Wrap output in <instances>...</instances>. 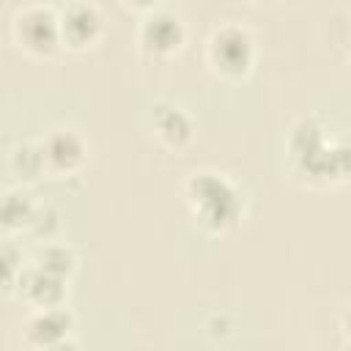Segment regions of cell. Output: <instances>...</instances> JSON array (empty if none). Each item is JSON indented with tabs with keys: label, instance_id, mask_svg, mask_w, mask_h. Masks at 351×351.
Listing matches in <instances>:
<instances>
[{
	"label": "cell",
	"instance_id": "cell-1",
	"mask_svg": "<svg viewBox=\"0 0 351 351\" xmlns=\"http://www.w3.org/2000/svg\"><path fill=\"white\" fill-rule=\"evenodd\" d=\"M288 154L293 167L318 181L351 178V134L326 140V126L315 118H299L288 134Z\"/></svg>",
	"mask_w": 351,
	"mask_h": 351
},
{
	"label": "cell",
	"instance_id": "cell-2",
	"mask_svg": "<svg viewBox=\"0 0 351 351\" xmlns=\"http://www.w3.org/2000/svg\"><path fill=\"white\" fill-rule=\"evenodd\" d=\"M184 200L197 228L211 236H222L236 228L241 219V195L239 189L214 170H197L184 184Z\"/></svg>",
	"mask_w": 351,
	"mask_h": 351
},
{
	"label": "cell",
	"instance_id": "cell-3",
	"mask_svg": "<svg viewBox=\"0 0 351 351\" xmlns=\"http://www.w3.org/2000/svg\"><path fill=\"white\" fill-rule=\"evenodd\" d=\"M206 58L211 69L225 80H241L255 63V41L241 25H219L206 41Z\"/></svg>",
	"mask_w": 351,
	"mask_h": 351
},
{
	"label": "cell",
	"instance_id": "cell-4",
	"mask_svg": "<svg viewBox=\"0 0 351 351\" xmlns=\"http://www.w3.org/2000/svg\"><path fill=\"white\" fill-rule=\"evenodd\" d=\"M14 38L22 52L33 58H49L63 44L60 38V14L47 5H27L14 16Z\"/></svg>",
	"mask_w": 351,
	"mask_h": 351
},
{
	"label": "cell",
	"instance_id": "cell-5",
	"mask_svg": "<svg viewBox=\"0 0 351 351\" xmlns=\"http://www.w3.org/2000/svg\"><path fill=\"white\" fill-rule=\"evenodd\" d=\"M137 41H140L145 55L170 58L184 47L186 30H184V22L170 11H148L140 22Z\"/></svg>",
	"mask_w": 351,
	"mask_h": 351
},
{
	"label": "cell",
	"instance_id": "cell-6",
	"mask_svg": "<svg viewBox=\"0 0 351 351\" xmlns=\"http://www.w3.org/2000/svg\"><path fill=\"white\" fill-rule=\"evenodd\" d=\"M41 154L47 170L52 173H77L88 159V143L74 129H52L41 140Z\"/></svg>",
	"mask_w": 351,
	"mask_h": 351
},
{
	"label": "cell",
	"instance_id": "cell-7",
	"mask_svg": "<svg viewBox=\"0 0 351 351\" xmlns=\"http://www.w3.org/2000/svg\"><path fill=\"white\" fill-rule=\"evenodd\" d=\"M74 329V315L58 304V307H41L30 315L27 326H25V335H27V343L38 346V348H69L74 343H69L66 337L71 335Z\"/></svg>",
	"mask_w": 351,
	"mask_h": 351
},
{
	"label": "cell",
	"instance_id": "cell-8",
	"mask_svg": "<svg viewBox=\"0 0 351 351\" xmlns=\"http://www.w3.org/2000/svg\"><path fill=\"white\" fill-rule=\"evenodd\" d=\"M104 22L90 3H71L60 14V38L69 49H88L101 38Z\"/></svg>",
	"mask_w": 351,
	"mask_h": 351
},
{
	"label": "cell",
	"instance_id": "cell-9",
	"mask_svg": "<svg viewBox=\"0 0 351 351\" xmlns=\"http://www.w3.org/2000/svg\"><path fill=\"white\" fill-rule=\"evenodd\" d=\"M16 291L36 310H41V307H58L66 299V280L58 277V274H49L41 266L33 263V266H25L22 269V274L16 280Z\"/></svg>",
	"mask_w": 351,
	"mask_h": 351
},
{
	"label": "cell",
	"instance_id": "cell-10",
	"mask_svg": "<svg viewBox=\"0 0 351 351\" xmlns=\"http://www.w3.org/2000/svg\"><path fill=\"white\" fill-rule=\"evenodd\" d=\"M151 129H154L156 140L165 148H173V151H181L192 140V134H195L192 118L178 104H170V101H156L154 104Z\"/></svg>",
	"mask_w": 351,
	"mask_h": 351
},
{
	"label": "cell",
	"instance_id": "cell-11",
	"mask_svg": "<svg viewBox=\"0 0 351 351\" xmlns=\"http://www.w3.org/2000/svg\"><path fill=\"white\" fill-rule=\"evenodd\" d=\"M33 211H36V206L30 203V197L25 192H5L3 206H0V222L5 230H27Z\"/></svg>",
	"mask_w": 351,
	"mask_h": 351
},
{
	"label": "cell",
	"instance_id": "cell-12",
	"mask_svg": "<svg viewBox=\"0 0 351 351\" xmlns=\"http://www.w3.org/2000/svg\"><path fill=\"white\" fill-rule=\"evenodd\" d=\"M33 263L41 266V269L49 271V274L63 277V280H69V277L74 274V269H77V258H74V252H71L66 244H44V247L36 252V261H33Z\"/></svg>",
	"mask_w": 351,
	"mask_h": 351
},
{
	"label": "cell",
	"instance_id": "cell-13",
	"mask_svg": "<svg viewBox=\"0 0 351 351\" xmlns=\"http://www.w3.org/2000/svg\"><path fill=\"white\" fill-rule=\"evenodd\" d=\"M8 162H11V170H14L19 178H36V176H41V173L47 170L44 154H41V143H38V145H36V143H19V145L11 151Z\"/></svg>",
	"mask_w": 351,
	"mask_h": 351
},
{
	"label": "cell",
	"instance_id": "cell-14",
	"mask_svg": "<svg viewBox=\"0 0 351 351\" xmlns=\"http://www.w3.org/2000/svg\"><path fill=\"white\" fill-rule=\"evenodd\" d=\"M27 230L36 239H41V241H52L55 233L60 230V214H58V208H52V206H36Z\"/></svg>",
	"mask_w": 351,
	"mask_h": 351
},
{
	"label": "cell",
	"instance_id": "cell-15",
	"mask_svg": "<svg viewBox=\"0 0 351 351\" xmlns=\"http://www.w3.org/2000/svg\"><path fill=\"white\" fill-rule=\"evenodd\" d=\"M22 250H16L14 241H5L3 244V282H5V291L11 293L16 288V280L22 274Z\"/></svg>",
	"mask_w": 351,
	"mask_h": 351
},
{
	"label": "cell",
	"instance_id": "cell-16",
	"mask_svg": "<svg viewBox=\"0 0 351 351\" xmlns=\"http://www.w3.org/2000/svg\"><path fill=\"white\" fill-rule=\"evenodd\" d=\"M340 326H343V335H346L348 343H351V304L346 307V313H343V318H340Z\"/></svg>",
	"mask_w": 351,
	"mask_h": 351
},
{
	"label": "cell",
	"instance_id": "cell-17",
	"mask_svg": "<svg viewBox=\"0 0 351 351\" xmlns=\"http://www.w3.org/2000/svg\"><path fill=\"white\" fill-rule=\"evenodd\" d=\"M132 8H143V11H148V8H154L156 5V0H126Z\"/></svg>",
	"mask_w": 351,
	"mask_h": 351
},
{
	"label": "cell",
	"instance_id": "cell-18",
	"mask_svg": "<svg viewBox=\"0 0 351 351\" xmlns=\"http://www.w3.org/2000/svg\"><path fill=\"white\" fill-rule=\"evenodd\" d=\"M252 3H274V0H252Z\"/></svg>",
	"mask_w": 351,
	"mask_h": 351
},
{
	"label": "cell",
	"instance_id": "cell-19",
	"mask_svg": "<svg viewBox=\"0 0 351 351\" xmlns=\"http://www.w3.org/2000/svg\"><path fill=\"white\" fill-rule=\"evenodd\" d=\"M348 60H351V47H348Z\"/></svg>",
	"mask_w": 351,
	"mask_h": 351
}]
</instances>
